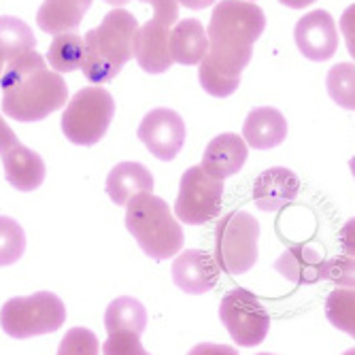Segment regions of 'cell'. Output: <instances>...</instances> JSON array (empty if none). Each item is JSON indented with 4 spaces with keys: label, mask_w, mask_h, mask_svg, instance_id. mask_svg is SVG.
<instances>
[{
    "label": "cell",
    "mask_w": 355,
    "mask_h": 355,
    "mask_svg": "<svg viewBox=\"0 0 355 355\" xmlns=\"http://www.w3.org/2000/svg\"><path fill=\"white\" fill-rule=\"evenodd\" d=\"M266 28L264 11L251 0H221L209 24V49L198 79L207 94L225 98L239 89L241 73L253 58V43Z\"/></svg>",
    "instance_id": "obj_1"
},
{
    "label": "cell",
    "mask_w": 355,
    "mask_h": 355,
    "mask_svg": "<svg viewBox=\"0 0 355 355\" xmlns=\"http://www.w3.org/2000/svg\"><path fill=\"white\" fill-rule=\"evenodd\" d=\"M3 111L17 121H41L69 101V85L60 73L49 71L41 53L30 49L13 60L0 79Z\"/></svg>",
    "instance_id": "obj_2"
},
{
    "label": "cell",
    "mask_w": 355,
    "mask_h": 355,
    "mask_svg": "<svg viewBox=\"0 0 355 355\" xmlns=\"http://www.w3.org/2000/svg\"><path fill=\"white\" fill-rule=\"evenodd\" d=\"M139 28L137 17L130 11L115 9L105 15L98 28L83 37L81 73L92 83L113 81L130 58L135 55V32Z\"/></svg>",
    "instance_id": "obj_3"
},
{
    "label": "cell",
    "mask_w": 355,
    "mask_h": 355,
    "mask_svg": "<svg viewBox=\"0 0 355 355\" xmlns=\"http://www.w3.org/2000/svg\"><path fill=\"white\" fill-rule=\"evenodd\" d=\"M125 207V228L145 255L151 260H168L181 251L185 234L166 200L153 196V191H139Z\"/></svg>",
    "instance_id": "obj_4"
},
{
    "label": "cell",
    "mask_w": 355,
    "mask_h": 355,
    "mask_svg": "<svg viewBox=\"0 0 355 355\" xmlns=\"http://www.w3.org/2000/svg\"><path fill=\"white\" fill-rule=\"evenodd\" d=\"M113 115V96L98 85H92L79 89L73 96L62 113L60 128L71 143L79 147H92L107 135Z\"/></svg>",
    "instance_id": "obj_5"
},
{
    "label": "cell",
    "mask_w": 355,
    "mask_h": 355,
    "mask_svg": "<svg viewBox=\"0 0 355 355\" xmlns=\"http://www.w3.org/2000/svg\"><path fill=\"white\" fill-rule=\"evenodd\" d=\"M67 321V306L51 292H37L26 298H11L0 311V326L11 338L24 340L51 334Z\"/></svg>",
    "instance_id": "obj_6"
},
{
    "label": "cell",
    "mask_w": 355,
    "mask_h": 355,
    "mask_svg": "<svg viewBox=\"0 0 355 355\" xmlns=\"http://www.w3.org/2000/svg\"><path fill=\"white\" fill-rule=\"evenodd\" d=\"M260 223L245 211L219 219L215 228V262L228 275H243L257 262Z\"/></svg>",
    "instance_id": "obj_7"
},
{
    "label": "cell",
    "mask_w": 355,
    "mask_h": 355,
    "mask_svg": "<svg viewBox=\"0 0 355 355\" xmlns=\"http://www.w3.org/2000/svg\"><path fill=\"white\" fill-rule=\"evenodd\" d=\"M141 3L153 7V17L137 28L132 58H137L145 73H166L173 67L168 35L179 19V3L177 0H141Z\"/></svg>",
    "instance_id": "obj_8"
},
{
    "label": "cell",
    "mask_w": 355,
    "mask_h": 355,
    "mask_svg": "<svg viewBox=\"0 0 355 355\" xmlns=\"http://www.w3.org/2000/svg\"><path fill=\"white\" fill-rule=\"evenodd\" d=\"M219 319L239 347H257L270 330V315L266 306L243 287H236L223 296Z\"/></svg>",
    "instance_id": "obj_9"
},
{
    "label": "cell",
    "mask_w": 355,
    "mask_h": 355,
    "mask_svg": "<svg viewBox=\"0 0 355 355\" xmlns=\"http://www.w3.org/2000/svg\"><path fill=\"white\" fill-rule=\"evenodd\" d=\"M221 198L223 179L211 177L209 173L202 171V166H191L181 177L175 215L187 225L207 223L219 215Z\"/></svg>",
    "instance_id": "obj_10"
},
{
    "label": "cell",
    "mask_w": 355,
    "mask_h": 355,
    "mask_svg": "<svg viewBox=\"0 0 355 355\" xmlns=\"http://www.w3.org/2000/svg\"><path fill=\"white\" fill-rule=\"evenodd\" d=\"M0 159H3L7 181L17 191H32L43 185L47 173L43 157L17 141L3 115H0Z\"/></svg>",
    "instance_id": "obj_11"
},
{
    "label": "cell",
    "mask_w": 355,
    "mask_h": 355,
    "mask_svg": "<svg viewBox=\"0 0 355 355\" xmlns=\"http://www.w3.org/2000/svg\"><path fill=\"white\" fill-rule=\"evenodd\" d=\"M141 143L162 162H171L183 149L185 121L173 109L157 107L149 111L139 125Z\"/></svg>",
    "instance_id": "obj_12"
},
{
    "label": "cell",
    "mask_w": 355,
    "mask_h": 355,
    "mask_svg": "<svg viewBox=\"0 0 355 355\" xmlns=\"http://www.w3.org/2000/svg\"><path fill=\"white\" fill-rule=\"evenodd\" d=\"M294 39L300 49V53L311 62H326L330 60L338 49V30L334 24V17L317 9L306 13L294 30Z\"/></svg>",
    "instance_id": "obj_13"
},
{
    "label": "cell",
    "mask_w": 355,
    "mask_h": 355,
    "mask_svg": "<svg viewBox=\"0 0 355 355\" xmlns=\"http://www.w3.org/2000/svg\"><path fill=\"white\" fill-rule=\"evenodd\" d=\"M173 281L185 294H207L219 281V266L207 251L187 249L173 262Z\"/></svg>",
    "instance_id": "obj_14"
},
{
    "label": "cell",
    "mask_w": 355,
    "mask_h": 355,
    "mask_svg": "<svg viewBox=\"0 0 355 355\" xmlns=\"http://www.w3.org/2000/svg\"><path fill=\"white\" fill-rule=\"evenodd\" d=\"M300 191V179L296 173L283 166L268 168L253 183L255 207L266 213H275L292 202Z\"/></svg>",
    "instance_id": "obj_15"
},
{
    "label": "cell",
    "mask_w": 355,
    "mask_h": 355,
    "mask_svg": "<svg viewBox=\"0 0 355 355\" xmlns=\"http://www.w3.org/2000/svg\"><path fill=\"white\" fill-rule=\"evenodd\" d=\"M247 153H249L247 143L239 135H234V132L219 135L205 149L202 171L215 179L232 177L245 166Z\"/></svg>",
    "instance_id": "obj_16"
},
{
    "label": "cell",
    "mask_w": 355,
    "mask_h": 355,
    "mask_svg": "<svg viewBox=\"0 0 355 355\" xmlns=\"http://www.w3.org/2000/svg\"><path fill=\"white\" fill-rule=\"evenodd\" d=\"M243 137L253 149H272L287 137V119L275 107H257L243 123Z\"/></svg>",
    "instance_id": "obj_17"
},
{
    "label": "cell",
    "mask_w": 355,
    "mask_h": 355,
    "mask_svg": "<svg viewBox=\"0 0 355 355\" xmlns=\"http://www.w3.org/2000/svg\"><path fill=\"white\" fill-rule=\"evenodd\" d=\"M168 49H171L173 64L198 67L209 49V37L205 26L193 17L181 19L175 28H171Z\"/></svg>",
    "instance_id": "obj_18"
},
{
    "label": "cell",
    "mask_w": 355,
    "mask_h": 355,
    "mask_svg": "<svg viewBox=\"0 0 355 355\" xmlns=\"http://www.w3.org/2000/svg\"><path fill=\"white\" fill-rule=\"evenodd\" d=\"M321 264H324V255L315 247L294 245L279 255V260L275 262V270L292 283L313 285L321 281Z\"/></svg>",
    "instance_id": "obj_19"
},
{
    "label": "cell",
    "mask_w": 355,
    "mask_h": 355,
    "mask_svg": "<svg viewBox=\"0 0 355 355\" xmlns=\"http://www.w3.org/2000/svg\"><path fill=\"white\" fill-rule=\"evenodd\" d=\"M92 0H45L37 13V24L47 35H60L79 28Z\"/></svg>",
    "instance_id": "obj_20"
},
{
    "label": "cell",
    "mask_w": 355,
    "mask_h": 355,
    "mask_svg": "<svg viewBox=\"0 0 355 355\" xmlns=\"http://www.w3.org/2000/svg\"><path fill=\"white\" fill-rule=\"evenodd\" d=\"M139 191H153V175L139 162H121L107 177L109 198L123 207Z\"/></svg>",
    "instance_id": "obj_21"
},
{
    "label": "cell",
    "mask_w": 355,
    "mask_h": 355,
    "mask_svg": "<svg viewBox=\"0 0 355 355\" xmlns=\"http://www.w3.org/2000/svg\"><path fill=\"white\" fill-rule=\"evenodd\" d=\"M107 332H135L143 334L147 328V309L132 296H121L107 306L105 313Z\"/></svg>",
    "instance_id": "obj_22"
},
{
    "label": "cell",
    "mask_w": 355,
    "mask_h": 355,
    "mask_svg": "<svg viewBox=\"0 0 355 355\" xmlns=\"http://www.w3.org/2000/svg\"><path fill=\"white\" fill-rule=\"evenodd\" d=\"M37 37L32 28L11 15L0 17V53L5 55V60H13L30 49H35Z\"/></svg>",
    "instance_id": "obj_23"
},
{
    "label": "cell",
    "mask_w": 355,
    "mask_h": 355,
    "mask_svg": "<svg viewBox=\"0 0 355 355\" xmlns=\"http://www.w3.org/2000/svg\"><path fill=\"white\" fill-rule=\"evenodd\" d=\"M83 60V39L75 32H60L53 37L47 62L55 73H73L81 67Z\"/></svg>",
    "instance_id": "obj_24"
},
{
    "label": "cell",
    "mask_w": 355,
    "mask_h": 355,
    "mask_svg": "<svg viewBox=\"0 0 355 355\" xmlns=\"http://www.w3.org/2000/svg\"><path fill=\"white\" fill-rule=\"evenodd\" d=\"M326 85H328L330 98L338 107H343L347 111L355 109V67H353V62H343V64L332 67L328 73Z\"/></svg>",
    "instance_id": "obj_25"
},
{
    "label": "cell",
    "mask_w": 355,
    "mask_h": 355,
    "mask_svg": "<svg viewBox=\"0 0 355 355\" xmlns=\"http://www.w3.org/2000/svg\"><path fill=\"white\" fill-rule=\"evenodd\" d=\"M328 321L345 334H355V294L353 287H343L332 292L326 300Z\"/></svg>",
    "instance_id": "obj_26"
},
{
    "label": "cell",
    "mask_w": 355,
    "mask_h": 355,
    "mask_svg": "<svg viewBox=\"0 0 355 355\" xmlns=\"http://www.w3.org/2000/svg\"><path fill=\"white\" fill-rule=\"evenodd\" d=\"M26 251V234L21 225L11 219L0 215V266L15 264Z\"/></svg>",
    "instance_id": "obj_27"
},
{
    "label": "cell",
    "mask_w": 355,
    "mask_h": 355,
    "mask_svg": "<svg viewBox=\"0 0 355 355\" xmlns=\"http://www.w3.org/2000/svg\"><path fill=\"white\" fill-rule=\"evenodd\" d=\"M321 281H330L340 287H353L355 283L353 255H340V257H332V260H324V264H321Z\"/></svg>",
    "instance_id": "obj_28"
},
{
    "label": "cell",
    "mask_w": 355,
    "mask_h": 355,
    "mask_svg": "<svg viewBox=\"0 0 355 355\" xmlns=\"http://www.w3.org/2000/svg\"><path fill=\"white\" fill-rule=\"evenodd\" d=\"M60 355H71V353H85L96 355L98 353V338H96L87 328H73L60 343Z\"/></svg>",
    "instance_id": "obj_29"
},
{
    "label": "cell",
    "mask_w": 355,
    "mask_h": 355,
    "mask_svg": "<svg viewBox=\"0 0 355 355\" xmlns=\"http://www.w3.org/2000/svg\"><path fill=\"white\" fill-rule=\"evenodd\" d=\"M103 353H107V355H121V353L143 355L147 351L141 345V334H135V332H111L107 343L103 345Z\"/></svg>",
    "instance_id": "obj_30"
},
{
    "label": "cell",
    "mask_w": 355,
    "mask_h": 355,
    "mask_svg": "<svg viewBox=\"0 0 355 355\" xmlns=\"http://www.w3.org/2000/svg\"><path fill=\"white\" fill-rule=\"evenodd\" d=\"M177 3H181L183 7L187 9H193V11H200V9H207L211 7L215 0H177Z\"/></svg>",
    "instance_id": "obj_31"
},
{
    "label": "cell",
    "mask_w": 355,
    "mask_h": 355,
    "mask_svg": "<svg viewBox=\"0 0 355 355\" xmlns=\"http://www.w3.org/2000/svg\"><path fill=\"white\" fill-rule=\"evenodd\" d=\"M279 3L285 5V7H289V9H304V7L313 5L315 0H279Z\"/></svg>",
    "instance_id": "obj_32"
},
{
    "label": "cell",
    "mask_w": 355,
    "mask_h": 355,
    "mask_svg": "<svg viewBox=\"0 0 355 355\" xmlns=\"http://www.w3.org/2000/svg\"><path fill=\"white\" fill-rule=\"evenodd\" d=\"M107 5H113V7H121V5H125V3H130V0H105Z\"/></svg>",
    "instance_id": "obj_33"
},
{
    "label": "cell",
    "mask_w": 355,
    "mask_h": 355,
    "mask_svg": "<svg viewBox=\"0 0 355 355\" xmlns=\"http://www.w3.org/2000/svg\"><path fill=\"white\" fill-rule=\"evenodd\" d=\"M5 62H7V60H5V55H3V53H0V75H3V69H5Z\"/></svg>",
    "instance_id": "obj_34"
}]
</instances>
